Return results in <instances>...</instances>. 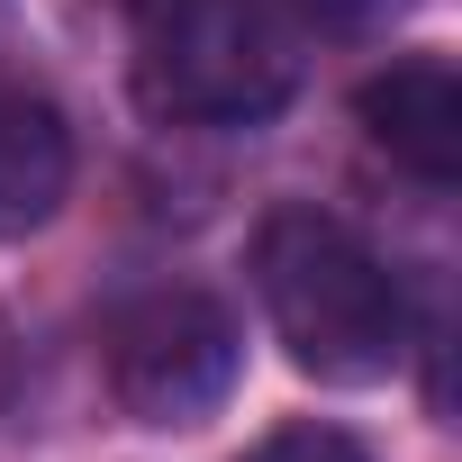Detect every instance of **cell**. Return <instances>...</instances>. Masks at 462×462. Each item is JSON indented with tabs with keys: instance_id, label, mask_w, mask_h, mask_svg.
<instances>
[{
	"instance_id": "cell-1",
	"label": "cell",
	"mask_w": 462,
	"mask_h": 462,
	"mask_svg": "<svg viewBox=\"0 0 462 462\" xmlns=\"http://www.w3.org/2000/svg\"><path fill=\"white\" fill-rule=\"evenodd\" d=\"M254 300H263L282 354L327 390H372L408 354L399 273L327 208H273L254 226Z\"/></svg>"
},
{
	"instance_id": "cell-2",
	"label": "cell",
	"mask_w": 462,
	"mask_h": 462,
	"mask_svg": "<svg viewBox=\"0 0 462 462\" xmlns=\"http://www.w3.org/2000/svg\"><path fill=\"white\" fill-rule=\"evenodd\" d=\"M136 100L172 127H263L300 91L273 0H136Z\"/></svg>"
},
{
	"instance_id": "cell-3",
	"label": "cell",
	"mask_w": 462,
	"mask_h": 462,
	"mask_svg": "<svg viewBox=\"0 0 462 462\" xmlns=\"http://www.w3.org/2000/svg\"><path fill=\"white\" fill-rule=\"evenodd\" d=\"M100 363H109V399L136 426L190 435L226 408V390L245 372V336H236V309L208 291H145L109 318Z\"/></svg>"
},
{
	"instance_id": "cell-4",
	"label": "cell",
	"mask_w": 462,
	"mask_h": 462,
	"mask_svg": "<svg viewBox=\"0 0 462 462\" xmlns=\"http://www.w3.org/2000/svg\"><path fill=\"white\" fill-rule=\"evenodd\" d=\"M354 118L408 181L453 190V172H462V82H453L444 55H399L390 73H372L354 91Z\"/></svg>"
},
{
	"instance_id": "cell-5",
	"label": "cell",
	"mask_w": 462,
	"mask_h": 462,
	"mask_svg": "<svg viewBox=\"0 0 462 462\" xmlns=\"http://www.w3.org/2000/svg\"><path fill=\"white\" fill-rule=\"evenodd\" d=\"M73 190V127L64 109L28 100V91H0V245L46 226Z\"/></svg>"
},
{
	"instance_id": "cell-6",
	"label": "cell",
	"mask_w": 462,
	"mask_h": 462,
	"mask_svg": "<svg viewBox=\"0 0 462 462\" xmlns=\"http://www.w3.org/2000/svg\"><path fill=\"white\" fill-rule=\"evenodd\" d=\"M245 462H372V453H363L345 426H273Z\"/></svg>"
},
{
	"instance_id": "cell-7",
	"label": "cell",
	"mask_w": 462,
	"mask_h": 462,
	"mask_svg": "<svg viewBox=\"0 0 462 462\" xmlns=\"http://www.w3.org/2000/svg\"><path fill=\"white\" fill-rule=\"evenodd\" d=\"M291 10H300L309 28H327V37H363V28H381V19H399L408 0H291Z\"/></svg>"
}]
</instances>
